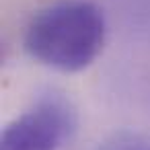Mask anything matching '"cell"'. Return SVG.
<instances>
[{"label":"cell","mask_w":150,"mask_h":150,"mask_svg":"<svg viewBox=\"0 0 150 150\" xmlns=\"http://www.w3.org/2000/svg\"><path fill=\"white\" fill-rule=\"evenodd\" d=\"M97 150H150V142L134 132H117L109 136L103 144H99Z\"/></svg>","instance_id":"cell-3"},{"label":"cell","mask_w":150,"mask_h":150,"mask_svg":"<svg viewBox=\"0 0 150 150\" xmlns=\"http://www.w3.org/2000/svg\"><path fill=\"white\" fill-rule=\"evenodd\" d=\"M78 125L76 109L64 93H41L0 136V150H60Z\"/></svg>","instance_id":"cell-2"},{"label":"cell","mask_w":150,"mask_h":150,"mask_svg":"<svg viewBox=\"0 0 150 150\" xmlns=\"http://www.w3.org/2000/svg\"><path fill=\"white\" fill-rule=\"evenodd\" d=\"M103 11L88 0H56L41 6L25 27V52L58 72L88 68L105 45Z\"/></svg>","instance_id":"cell-1"}]
</instances>
